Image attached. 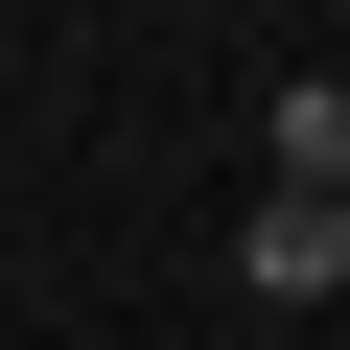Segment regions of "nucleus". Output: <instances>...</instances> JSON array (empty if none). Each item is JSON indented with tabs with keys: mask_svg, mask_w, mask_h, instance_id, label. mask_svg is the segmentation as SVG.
<instances>
[{
	"mask_svg": "<svg viewBox=\"0 0 350 350\" xmlns=\"http://www.w3.org/2000/svg\"><path fill=\"white\" fill-rule=\"evenodd\" d=\"M327 24H350V0H327Z\"/></svg>",
	"mask_w": 350,
	"mask_h": 350,
	"instance_id": "3",
	"label": "nucleus"
},
{
	"mask_svg": "<svg viewBox=\"0 0 350 350\" xmlns=\"http://www.w3.org/2000/svg\"><path fill=\"white\" fill-rule=\"evenodd\" d=\"M234 304H257V327H327V304H350V187H280V163H257V234H234Z\"/></svg>",
	"mask_w": 350,
	"mask_h": 350,
	"instance_id": "1",
	"label": "nucleus"
},
{
	"mask_svg": "<svg viewBox=\"0 0 350 350\" xmlns=\"http://www.w3.org/2000/svg\"><path fill=\"white\" fill-rule=\"evenodd\" d=\"M257 163H280V187H350V94H327V70H304V94H280V117H257Z\"/></svg>",
	"mask_w": 350,
	"mask_h": 350,
	"instance_id": "2",
	"label": "nucleus"
}]
</instances>
